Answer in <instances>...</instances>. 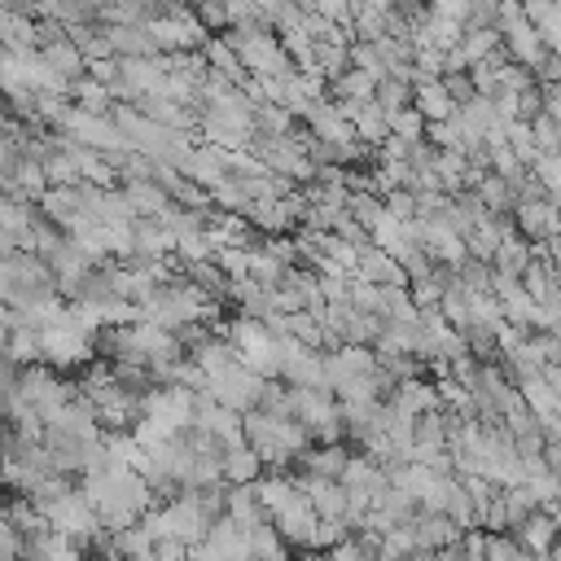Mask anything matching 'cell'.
I'll list each match as a JSON object with an SVG mask.
<instances>
[{"instance_id": "6da1fadb", "label": "cell", "mask_w": 561, "mask_h": 561, "mask_svg": "<svg viewBox=\"0 0 561 561\" xmlns=\"http://www.w3.org/2000/svg\"><path fill=\"white\" fill-rule=\"evenodd\" d=\"M513 228L522 241L548 245L561 237V210L552 202H522V206H513Z\"/></svg>"}, {"instance_id": "7a4b0ae2", "label": "cell", "mask_w": 561, "mask_h": 561, "mask_svg": "<svg viewBox=\"0 0 561 561\" xmlns=\"http://www.w3.org/2000/svg\"><path fill=\"white\" fill-rule=\"evenodd\" d=\"M508 535H513V543H517L522 552H530V557H548V552L557 548V539H561L557 522H552L543 508H535V513H530L522 526H513Z\"/></svg>"}, {"instance_id": "3957f363", "label": "cell", "mask_w": 561, "mask_h": 561, "mask_svg": "<svg viewBox=\"0 0 561 561\" xmlns=\"http://www.w3.org/2000/svg\"><path fill=\"white\" fill-rule=\"evenodd\" d=\"M346 460H351V447H346V443H324V447H307L294 465H298V473H311V478L337 482V478H342V469H346Z\"/></svg>"}, {"instance_id": "277c9868", "label": "cell", "mask_w": 561, "mask_h": 561, "mask_svg": "<svg viewBox=\"0 0 561 561\" xmlns=\"http://www.w3.org/2000/svg\"><path fill=\"white\" fill-rule=\"evenodd\" d=\"M259 473H263V460H259L245 443L232 447V451H224V482H228V486H254Z\"/></svg>"}, {"instance_id": "5b68a950", "label": "cell", "mask_w": 561, "mask_h": 561, "mask_svg": "<svg viewBox=\"0 0 561 561\" xmlns=\"http://www.w3.org/2000/svg\"><path fill=\"white\" fill-rule=\"evenodd\" d=\"M500 504H504V517H508V530L513 526H522L539 504H535V495H530V486L522 482V486H504V495H500Z\"/></svg>"}, {"instance_id": "8992f818", "label": "cell", "mask_w": 561, "mask_h": 561, "mask_svg": "<svg viewBox=\"0 0 561 561\" xmlns=\"http://www.w3.org/2000/svg\"><path fill=\"white\" fill-rule=\"evenodd\" d=\"M530 175L543 184V193H557V188H561V158H557V153H539V158L530 162Z\"/></svg>"}, {"instance_id": "52a82bcc", "label": "cell", "mask_w": 561, "mask_h": 561, "mask_svg": "<svg viewBox=\"0 0 561 561\" xmlns=\"http://www.w3.org/2000/svg\"><path fill=\"white\" fill-rule=\"evenodd\" d=\"M530 136H535V149H539V153H557V149H561V127H557L548 114H539V118L530 123Z\"/></svg>"}, {"instance_id": "ba28073f", "label": "cell", "mask_w": 561, "mask_h": 561, "mask_svg": "<svg viewBox=\"0 0 561 561\" xmlns=\"http://www.w3.org/2000/svg\"><path fill=\"white\" fill-rule=\"evenodd\" d=\"M526 486H530V495H535L539 508L552 504V500H561V482H557V473H539V478H530Z\"/></svg>"}, {"instance_id": "9c48e42d", "label": "cell", "mask_w": 561, "mask_h": 561, "mask_svg": "<svg viewBox=\"0 0 561 561\" xmlns=\"http://www.w3.org/2000/svg\"><path fill=\"white\" fill-rule=\"evenodd\" d=\"M530 75H535V83H539V88L561 83V53H548V57H543V61H539Z\"/></svg>"}, {"instance_id": "30bf717a", "label": "cell", "mask_w": 561, "mask_h": 561, "mask_svg": "<svg viewBox=\"0 0 561 561\" xmlns=\"http://www.w3.org/2000/svg\"><path fill=\"white\" fill-rule=\"evenodd\" d=\"M298 561H333V557H329V552H302Z\"/></svg>"}]
</instances>
